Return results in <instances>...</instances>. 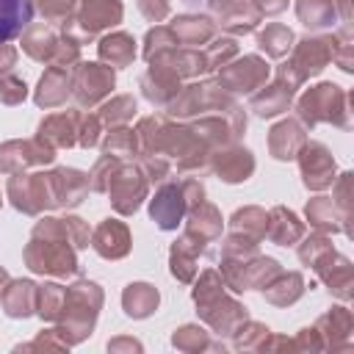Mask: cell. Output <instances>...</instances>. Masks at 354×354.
I'll use <instances>...</instances> for the list:
<instances>
[{
    "label": "cell",
    "instance_id": "obj_1",
    "mask_svg": "<svg viewBox=\"0 0 354 354\" xmlns=\"http://www.w3.org/2000/svg\"><path fill=\"white\" fill-rule=\"evenodd\" d=\"M346 102H348V97H346L337 86L324 83V86H318V88H313V91H307V94L301 97V102H299V116H301L304 122H310V124H315V122H321V119L335 122V124H343V119H348ZM343 127H346V124H343Z\"/></svg>",
    "mask_w": 354,
    "mask_h": 354
},
{
    "label": "cell",
    "instance_id": "obj_2",
    "mask_svg": "<svg viewBox=\"0 0 354 354\" xmlns=\"http://www.w3.org/2000/svg\"><path fill=\"white\" fill-rule=\"evenodd\" d=\"M28 263L33 271H50V274H72L75 266V254L64 246V243H53V238H33L28 252H25Z\"/></svg>",
    "mask_w": 354,
    "mask_h": 354
},
{
    "label": "cell",
    "instance_id": "obj_3",
    "mask_svg": "<svg viewBox=\"0 0 354 354\" xmlns=\"http://www.w3.org/2000/svg\"><path fill=\"white\" fill-rule=\"evenodd\" d=\"M108 191H111V199L119 213H133L147 194V183L136 169L127 166V169H119L113 183H108Z\"/></svg>",
    "mask_w": 354,
    "mask_h": 354
},
{
    "label": "cell",
    "instance_id": "obj_4",
    "mask_svg": "<svg viewBox=\"0 0 354 354\" xmlns=\"http://www.w3.org/2000/svg\"><path fill=\"white\" fill-rule=\"evenodd\" d=\"M113 88V72L100 66V64H83L77 69V80H75V97L80 105H91L97 102L102 94H108Z\"/></svg>",
    "mask_w": 354,
    "mask_h": 354
},
{
    "label": "cell",
    "instance_id": "obj_5",
    "mask_svg": "<svg viewBox=\"0 0 354 354\" xmlns=\"http://www.w3.org/2000/svg\"><path fill=\"white\" fill-rule=\"evenodd\" d=\"M50 160H53V149L41 147L36 141H11V144L0 147V169L3 171H17L22 166L50 163Z\"/></svg>",
    "mask_w": 354,
    "mask_h": 354
},
{
    "label": "cell",
    "instance_id": "obj_6",
    "mask_svg": "<svg viewBox=\"0 0 354 354\" xmlns=\"http://www.w3.org/2000/svg\"><path fill=\"white\" fill-rule=\"evenodd\" d=\"M301 174L310 188H326L335 174V160L321 144H307L301 149Z\"/></svg>",
    "mask_w": 354,
    "mask_h": 354
},
{
    "label": "cell",
    "instance_id": "obj_7",
    "mask_svg": "<svg viewBox=\"0 0 354 354\" xmlns=\"http://www.w3.org/2000/svg\"><path fill=\"white\" fill-rule=\"evenodd\" d=\"M119 17H122V3L119 0H83L77 22L83 28V36H94L100 28L116 25Z\"/></svg>",
    "mask_w": 354,
    "mask_h": 354
},
{
    "label": "cell",
    "instance_id": "obj_8",
    "mask_svg": "<svg viewBox=\"0 0 354 354\" xmlns=\"http://www.w3.org/2000/svg\"><path fill=\"white\" fill-rule=\"evenodd\" d=\"M185 205H188V202H185V196H183V188H177V185H166V188H160L158 196L152 199L149 213H152V218L158 221V227L171 230V227L180 224Z\"/></svg>",
    "mask_w": 354,
    "mask_h": 354
},
{
    "label": "cell",
    "instance_id": "obj_9",
    "mask_svg": "<svg viewBox=\"0 0 354 354\" xmlns=\"http://www.w3.org/2000/svg\"><path fill=\"white\" fill-rule=\"evenodd\" d=\"M221 77H224V83L232 91H254L268 77V66L257 55H246L243 61H238L235 66H230Z\"/></svg>",
    "mask_w": 354,
    "mask_h": 354
},
{
    "label": "cell",
    "instance_id": "obj_10",
    "mask_svg": "<svg viewBox=\"0 0 354 354\" xmlns=\"http://www.w3.org/2000/svg\"><path fill=\"white\" fill-rule=\"evenodd\" d=\"M94 249L102 254V257H122L127 254L130 249V235H127V227L122 221H102L100 230L94 232Z\"/></svg>",
    "mask_w": 354,
    "mask_h": 354
},
{
    "label": "cell",
    "instance_id": "obj_11",
    "mask_svg": "<svg viewBox=\"0 0 354 354\" xmlns=\"http://www.w3.org/2000/svg\"><path fill=\"white\" fill-rule=\"evenodd\" d=\"M30 0H0V44L17 36L30 22Z\"/></svg>",
    "mask_w": 354,
    "mask_h": 354
},
{
    "label": "cell",
    "instance_id": "obj_12",
    "mask_svg": "<svg viewBox=\"0 0 354 354\" xmlns=\"http://www.w3.org/2000/svg\"><path fill=\"white\" fill-rule=\"evenodd\" d=\"M66 94H69V72L64 66H55L41 77L36 102L44 108H53V105H61L66 100Z\"/></svg>",
    "mask_w": 354,
    "mask_h": 354
},
{
    "label": "cell",
    "instance_id": "obj_13",
    "mask_svg": "<svg viewBox=\"0 0 354 354\" xmlns=\"http://www.w3.org/2000/svg\"><path fill=\"white\" fill-rule=\"evenodd\" d=\"M268 144H271V152H274L277 158L288 160V158L296 155L299 147H304V133H301V127H299L296 122H282V124H277V127L271 130Z\"/></svg>",
    "mask_w": 354,
    "mask_h": 354
},
{
    "label": "cell",
    "instance_id": "obj_14",
    "mask_svg": "<svg viewBox=\"0 0 354 354\" xmlns=\"http://www.w3.org/2000/svg\"><path fill=\"white\" fill-rule=\"evenodd\" d=\"M216 169H218V174H221L227 183H238V180H246V177L252 174L254 160H252V155H249L246 149H232V152L218 155Z\"/></svg>",
    "mask_w": 354,
    "mask_h": 354
},
{
    "label": "cell",
    "instance_id": "obj_15",
    "mask_svg": "<svg viewBox=\"0 0 354 354\" xmlns=\"http://www.w3.org/2000/svg\"><path fill=\"white\" fill-rule=\"evenodd\" d=\"M39 138L50 141L53 147H69L75 141V116L69 113H58V116H50L47 122H41L39 127Z\"/></svg>",
    "mask_w": 354,
    "mask_h": 354
},
{
    "label": "cell",
    "instance_id": "obj_16",
    "mask_svg": "<svg viewBox=\"0 0 354 354\" xmlns=\"http://www.w3.org/2000/svg\"><path fill=\"white\" fill-rule=\"evenodd\" d=\"M100 55L105 61H111V66H127L136 55V47H133V39L124 36V33H113L108 36L102 44H100Z\"/></svg>",
    "mask_w": 354,
    "mask_h": 354
},
{
    "label": "cell",
    "instance_id": "obj_17",
    "mask_svg": "<svg viewBox=\"0 0 354 354\" xmlns=\"http://www.w3.org/2000/svg\"><path fill=\"white\" fill-rule=\"evenodd\" d=\"M290 94H293V88H288V86L279 80V83L271 86L268 91L257 94V97L252 100V108H254L260 116H274V113H279V111L290 102Z\"/></svg>",
    "mask_w": 354,
    "mask_h": 354
},
{
    "label": "cell",
    "instance_id": "obj_18",
    "mask_svg": "<svg viewBox=\"0 0 354 354\" xmlns=\"http://www.w3.org/2000/svg\"><path fill=\"white\" fill-rule=\"evenodd\" d=\"M296 11L307 28H321L335 17V0H299Z\"/></svg>",
    "mask_w": 354,
    "mask_h": 354
},
{
    "label": "cell",
    "instance_id": "obj_19",
    "mask_svg": "<svg viewBox=\"0 0 354 354\" xmlns=\"http://www.w3.org/2000/svg\"><path fill=\"white\" fill-rule=\"evenodd\" d=\"M271 216H274V221H271V238H274L277 243L288 246V243H293V241L301 235V224L296 221V216H293L290 210L277 207Z\"/></svg>",
    "mask_w": 354,
    "mask_h": 354
},
{
    "label": "cell",
    "instance_id": "obj_20",
    "mask_svg": "<svg viewBox=\"0 0 354 354\" xmlns=\"http://www.w3.org/2000/svg\"><path fill=\"white\" fill-rule=\"evenodd\" d=\"M171 33H177V39H183L185 44H196V41H202V39H207L213 33V25L207 19H202V17H183L171 28Z\"/></svg>",
    "mask_w": 354,
    "mask_h": 354
},
{
    "label": "cell",
    "instance_id": "obj_21",
    "mask_svg": "<svg viewBox=\"0 0 354 354\" xmlns=\"http://www.w3.org/2000/svg\"><path fill=\"white\" fill-rule=\"evenodd\" d=\"M290 41H293V33H290L288 28H282V25H268V28L260 33V47H263L268 55H274V58L285 55L288 47H290Z\"/></svg>",
    "mask_w": 354,
    "mask_h": 354
},
{
    "label": "cell",
    "instance_id": "obj_22",
    "mask_svg": "<svg viewBox=\"0 0 354 354\" xmlns=\"http://www.w3.org/2000/svg\"><path fill=\"white\" fill-rule=\"evenodd\" d=\"M124 304H127V313H133V315H147L149 307L158 304V293H155L149 285H130L127 293H124Z\"/></svg>",
    "mask_w": 354,
    "mask_h": 354
},
{
    "label": "cell",
    "instance_id": "obj_23",
    "mask_svg": "<svg viewBox=\"0 0 354 354\" xmlns=\"http://www.w3.org/2000/svg\"><path fill=\"white\" fill-rule=\"evenodd\" d=\"M307 216H310V221H313L315 227H321V230H337V221H335V202L326 199V196H321V199H315L313 205H307Z\"/></svg>",
    "mask_w": 354,
    "mask_h": 354
},
{
    "label": "cell",
    "instance_id": "obj_24",
    "mask_svg": "<svg viewBox=\"0 0 354 354\" xmlns=\"http://www.w3.org/2000/svg\"><path fill=\"white\" fill-rule=\"evenodd\" d=\"M133 111H136V102L130 100V97H116L113 102H108L105 108H102V119L105 122H127L130 116H133Z\"/></svg>",
    "mask_w": 354,
    "mask_h": 354
},
{
    "label": "cell",
    "instance_id": "obj_25",
    "mask_svg": "<svg viewBox=\"0 0 354 354\" xmlns=\"http://www.w3.org/2000/svg\"><path fill=\"white\" fill-rule=\"evenodd\" d=\"M133 144H136V138H133L130 130H116V133L108 136L105 149H108V155H130L133 152Z\"/></svg>",
    "mask_w": 354,
    "mask_h": 354
},
{
    "label": "cell",
    "instance_id": "obj_26",
    "mask_svg": "<svg viewBox=\"0 0 354 354\" xmlns=\"http://www.w3.org/2000/svg\"><path fill=\"white\" fill-rule=\"evenodd\" d=\"M22 97H25V83H22L19 77H14V75L0 77V100H3V102L14 105V102H19Z\"/></svg>",
    "mask_w": 354,
    "mask_h": 354
},
{
    "label": "cell",
    "instance_id": "obj_27",
    "mask_svg": "<svg viewBox=\"0 0 354 354\" xmlns=\"http://www.w3.org/2000/svg\"><path fill=\"white\" fill-rule=\"evenodd\" d=\"M72 6H75V0H39L41 14H47L50 19H61V17H66V14L72 11Z\"/></svg>",
    "mask_w": 354,
    "mask_h": 354
},
{
    "label": "cell",
    "instance_id": "obj_28",
    "mask_svg": "<svg viewBox=\"0 0 354 354\" xmlns=\"http://www.w3.org/2000/svg\"><path fill=\"white\" fill-rule=\"evenodd\" d=\"M141 11L149 17V19H163L169 14V3L166 0H141Z\"/></svg>",
    "mask_w": 354,
    "mask_h": 354
},
{
    "label": "cell",
    "instance_id": "obj_29",
    "mask_svg": "<svg viewBox=\"0 0 354 354\" xmlns=\"http://www.w3.org/2000/svg\"><path fill=\"white\" fill-rule=\"evenodd\" d=\"M14 61H17L14 47H3V44H0V72H3V69H8Z\"/></svg>",
    "mask_w": 354,
    "mask_h": 354
},
{
    "label": "cell",
    "instance_id": "obj_30",
    "mask_svg": "<svg viewBox=\"0 0 354 354\" xmlns=\"http://www.w3.org/2000/svg\"><path fill=\"white\" fill-rule=\"evenodd\" d=\"M3 279H6V271H0V285H3Z\"/></svg>",
    "mask_w": 354,
    "mask_h": 354
}]
</instances>
